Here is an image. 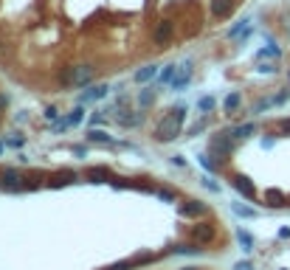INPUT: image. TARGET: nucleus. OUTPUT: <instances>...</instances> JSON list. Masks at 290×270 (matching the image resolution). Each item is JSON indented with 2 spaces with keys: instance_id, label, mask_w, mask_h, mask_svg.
Segmentation results:
<instances>
[{
  "instance_id": "30",
  "label": "nucleus",
  "mask_w": 290,
  "mask_h": 270,
  "mask_svg": "<svg viewBox=\"0 0 290 270\" xmlns=\"http://www.w3.org/2000/svg\"><path fill=\"white\" fill-rule=\"evenodd\" d=\"M158 197L166 200V203H172V200H175V192H172V189H161V192H158Z\"/></svg>"
},
{
  "instance_id": "14",
  "label": "nucleus",
  "mask_w": 290,
  "mask_h": 270,
  "mask_svg": "<svg viewBox=\"0 0 290 270\" xmlns=\"http://www.w3.org/2000/svg\"><path fill=\"white\" fill-rule=\"evenodd\" d=\"M231 135H234V138H240V141H242V138H251V135H256V124H254V121H251V124H240V127L231 129Z\"/></svg>"
},
{
  "instance_id": "34",
  "label": "nucleus",
  "mask_w": 290,
  "mask_h": 270,
  "mask_svg": "<svg viewBox=\"0 0 290 270\" xmlns=\"http://www.w3.org/2000/svg\"><path fill=\"white\" fill-rule=\"evenodd\" d=\"M234 270H254V264H251V262H237V264H234Z\"/></svg>"
},
{
  "instance_id": "4",
  "label": "nucleus",
  "mask_w": 290,
  "mask_h": 270,
  "mask_svg": "<svg viewBox=\"0 0 290 270\" xmlns=\"http://www.w3.org/2000/svg\"><path fill=\"white\" fill-rule=\"evenodd\" d=\"M231 186H234V189H237V192H240L245 200H256V186H254V180H251V178H245V175H234V178H231Z\"/></svg>"
},
{
  "instance_id": "16",
  "label": "nucleus",
  "mask_w": 290,
  "mask_h": 270,
  "mask_svg": "<svg viewBox=\"0 0 290 270\" xmlns=\"http://www.w3.org/2000/svg\"><path fill=\"white\" fill-rule=\"evenodd\" d=\"M116 121H119L121 127H135V124L141 121V115H138V113H127V110H121V113L116 115Z\"/></svg>"
},
{
  "instance_id": "5",
  "label": "nucleus",
  "mask_w": 290,
  "mask_h": 270,
  "mask_svg": "<svg viewBox=\"0 0 290 270\" xmlns=\"http://www.w3.org/2000/svg\"><path fill=\"white\" fill-rule=\"evenodd\" d=\"M189 236L198 242V245H209V242L214 239V228L209 225V222H198V225L189 228Z\"/></svg>"
},
{
  "instance_id": "37",
  "label": "nucleus",
  "mask_w": 290,
  "mask_h": 270,
  "mask_svg": "<svg viewBox=\"0 0 290 270\" xmlns=\"http://www.w3.org/2000/svg\"><path fill=\"white\" fill-rule=\"evenodd\" d=\"M0 189H3V175H0Z\"/></svg>"
},
{
  "instance_id": "20",
  "label": "nucleus",
  "mask_w": 290,
  "mask_h": 270,
  "mask_svg": "<svg viewBox=\"0 0 290 270\" xmlns=\"http://www.w3.org/2000/svg\"><path fill=\"white\" fill-rule=\"evenodd\" d=\"M76 180V172H59L57 178L51 180V186H68V183H73Z\"/></svg>"
},
{
  "instance_id": "3",
  "label": "nucleus",
  "mask_w": 290,
  "mask_h": 270,
  "mask_svg": "<svg viewBox=\"0 0 290 270\" xmlns=\"http://www.w3.org/2000/svg\"><path fill=\"white\" fill-rule=\"evenodd\" d=\"M93 79L90 65H76V68H65L62 71V85L65 87H82Z\"/></svg>"
},
{
  "instance_id": "13",
  "label": "nucleus",
  "mask_w": 290,
  "mask_h": 270,
  "mask_svg": "<svg viewBox=\"0 0 290 270\" xmlns=\"http://www.w3.org/2000/svg\"><path fill=\"white\" fill-rule=\"evenodd\" d=\"M155 76H158V65H147V68H141V71L135 73V82H138V85H147V82H152Z\"/></svg>"
},
{
  "instance_id": "12",
  "label": "nucleus",
  "mask_w": 290,
  "mask_h": 270,
  "mask_svg": "<svg viewBox=\"0 0 290 270\" xmlns=\"http://www.w3.org/2000/svg\"><path fill=\"white\" fill-rule=\"evenodd\" d=\"M265 203H268L270 208H282V206H287V197H284L279 189H268V192H265Z\"/></svg>"
},
{
  "instance_id": "31",
  "label": "nucleus",
  "mask_w": 290,
  "mask_h": 270,
  "mask_svg": "<svg viewBox=\"0 0 290 270\" xmlns=\"http://www.w3.org/2000/svg\"><path fill=\"white\" fill-rule=\"evenodd\" d=\"M133 267V262H116V264H110L107 270H130Z\"/></svg>"
},
{
  "instance_id": "6",
  "label": "nucleus",
  "mask_w": 290,
  "mask_h": 270,
  "mask_svg": "<svg viewBox=\"0 0 290 270\" xmlns=\"http://www.w3.org/2000/svg\"><path fill=\"white\" fill-rule=\"evenodd\" d=\"M172 34H175V26H172L169 20H161L155 26V31H152V43H155V45H166L172 40Z\"/></svg>"
},
{
  "instance_id": "36",
  "label": "nucleus",
  "mask_w": 290,
  "mask_h": 270,
  "mask_svg": "<svg viewBox=\"0 0 290 270\" xmlns=\"http://www.w3.org/2000/svg\"><path fill=\"white\" fill-rule=\"evenodd\" d=\"M259 71H262V73H273L276 65H268V62H265V65H259Z\"/></svg>"
},
{
  "instance_id": "35",
  "label": "nucleus",
  "mask_w": 290,
  "mask_h": 270,
  "mask_svg": "<svg viewBox=\"0 0 290 270\" xmlns=\"http://www.w3.org/2000/svg\"><path fill=\"white\" fill-rule=\"evenodd\" d=\"M6 104H9V96H6V93H0V115H3V110H6Z\"/></svg>"
},
{
  "instance_id": "33",
  "label": "nucleus",
  "mask_w": 290,
  "mask_h": 270,
  "mask_svg": "<svg viewBox=\"0 0 290 270\" xmlns=\"http://www.w3.org/2000/svg\"><path fill=\"white\" fill-rule=\"evenodd\" d=\"M57 107H48V110H45V118H48V121H57Z\"/></svg>"
},
{
  "instance_id": "1",
  "label": "nucleus",
  "mask_w": 290,
  "mask_h": 270,
  "mask_svg": "<svg viewBox=\"0 0 290 270\" xmlns=\"http://www.w3.org/2000/svg\"><path fill=\"white\" fill-rule=\"evenodd\" d=\"M183 118H186V107L183 104L172 107V113L163 115V121L158 124L155 138L158 141H175L177 135H180V129H183Z\"/></svg>"
},
{
  "instance_id": "11",
  "label": "nucleus",
  "mask_w": 290,
  "mask_h": 270,
  "mask_svg": "<svg viewBox=\"0 0 290 270\" xmlns=\"http://www.w3.org/2000/svg\"><path fill=\"white\" fill-rule=\"evenodd\" d=\"M234 12V0H212V15L214 17H228Z\"/></svg>"
},
{
  "instance_id": "21",
  "label": "nucleus",
  "mask_w": 290,
  "mask_h": 270,
  "mask_svg": "<svg viewBox=\"0 0 290 270\" xmlns=\"http://www.w3.org/2000/svg\"><path fill=\"white\" fill-rule=\"evenodd\" d=\"M237 239H240V245H242V250H245V253H251V250H254V239H251V234H248V231H237Z\"/></svg>"
},
{
  "instance_id": "18",
  "label": "nucleus",
  "mask_w": 290,
  "mask_h": 270,
  "mask_svg": "<svg viewBox=\"0 0 290 270\" xmlns=\"http://www.w3.org/2000/svg\"><path fill=\"white\" fill-rule=\"evenodd\" d=\"M87 141H93V144H113V138H110L105 129H96V127H93L90 132H87Z\"/></svg>"
},
{
  "instance_id": "8",
  "label": "nucleus",
  "mask_w": 290,
  "mask_h": 270,
  "mask_svg": "<svg viewBox=\"0 0 290 270\" xmlns=\"http://www.w3.org/2000/svg\"><path fill=\"white\" fill-rule=\"evenodd\" d=\"M206 211H209V208H206V203H200V200H186L183 206H180L183 217H203Z\"/></svg>"
},
{
  "instance_id": "27",
  "label": "nucleus",
  "mask_w": 290,
  "mask_h": 270,
  "mask_svg": "<svg viewBox=\"0 0 290 270\" xmlns=\"http://www.w3.org/2000/svg\"><path fill=\"white\" fill-rule=\"evenodd\" d=\"M234 214H240V217H254V208H248V206H240V203H234Z\"/></svg>"
},
{
  "instance_id": "9",
  "label": "nucleus",
  "mask_w": 290,
  "mask_h": 270,
  "mask_svg": "<svg viewBox=\"0 0 290 270\" xmlns=\"http://www.w3.org/2000/svg\"><path fill=\"white\" fill-rule=\"evenodd\" d=\"M189 79H191V65L186 62V65L177 68V76L172 79V87H175V90H183V87L189 85Z\"/></svg>"
},
{
  "instance_id": "28",
  "label": "nucleus",
  "mask_w": 290,
  "mask_h": 270,
  "mask_svg": "<svg viewBox=\"0 0 290 270\" xmlns=\"http://www.w3.org/2000/svg\"><path fill=\"white\" fill-rule=\"evenodd\" d=\"M175 253H200V248H198V242L195 245H177Z\"/></svg>"
},
{
  "instance_id": "22",
  "label": "nucleus",
  "mask_w": 290,
  "mask_h": 270,
  "mask_svg": "<svg viewBox=\"0 0 290 270\" xmlns=\"http://www.w3.org/2000/svg\"><path fill=\"white\" fill-rule=\"evenodd\" d=\"M85 118V110H82V107H76V110H73V113H68V118H65V124H71V127H76L79 121Z\"/></svg>"
},
{
  "instance_id": "15",
  "label": "nucleus",
  "mask_w": 290,
  "mask_h": 270,
  "mask_svg": "<svg viewBox=\"0 0 290 270\" xmlns=\"http://www.w3.org/2000/svg\"><path fill=\"white\" fill-rule=\"evenodd\" d=\"M240 104H242V96H240V93H228L226 101H223V107H226V113H228V115L237 113V110H240Z\"/></svg>"
},
{
  "instance_id": "24",
  "label": "nucleus",
  "mask_w": 290,
  "mask_h": 270,
  "mask_svg": "<svg viewBox=\"0 0 290 270\" xmlns=\"http://www.w3.org/2000/svg\"><path fill=\"white\" fill-rule=\"evenodd\" d=\"M251 29V20H240L237 26L231 29V37H240V34H245V31Z\"/></svg>"
},
{
  "instance_id": "19",
  "label": "nucleus",
  "mask_w": 290,
  "mask_h": 270,
  "mask_svg": "<svg viewBox=\"0 0 290 270\" xmlns=\"http://www.w3.org/2000/svg\"><path fill=\"white\" fill-rule=\"evenodd\" d=\"M87 180H90V183H107V180H110V172L107 169H87Z\"/></svg>"
},
{
  "instance_id": "23",
  "label": "nucleus",
  "mask_w": 290,
  "mask_h": 270,
  "mask_svg": "<svg viewBox=\"0 0 290 270\" xmlns=\"http://www.w3.org/2000/svg\"><path fill=\"white\" fill-rule=\"evenodd\" d=\"M265 57H279V48H276L273 43H268V48H262L259 54H256V59H265Z\"/></svg>"
},
{
  "instance_id": "38",
  "label": "nucleus",
  "mask_w": 290,
  "mask_h": 270,
  "mask_svg": "<svg viewBox=\"0 0 290 270\" xmlns=\"http://www.w3.org/2000/svg\"><path fill=\"white\" fill-rule=\"evenodd\" d=\"M186 270H195V267H186Z\"/></svg>"
},
{
  "instance_id": "29",
  "label": "nucleus",
  "mask_w": 290,
  "mask_h": 270,
  "mask_svg": "<svg viewBox=\"0 0 290 270\" xmlns=\"http://www.w3.org/2000/svg\"><path fill=\"white\" fill-rule=\"evenodd\" d=\"M212 158H214V155H212ZM212 158H209V155H200V166H203V169H209V172L217 169V164H214Z\"/></svg>"
},
{
  "instance_id": "25",
  "label": "nucleus",
  "mask_w": 290,
  "mask_h": 270,
  "mask_svg": "<svg viewBox=\"0 0 290 270\" xmlns=\"http://www.w3.org/2000/svg\"><path fill=\"white\" fill-rule=\"evenodd\" d=\"M152 101H155V93H152V90H144L141 96H138V104H141V107H149Z\"/></svg>"
},
{
  "instance_id": "17",
  "label": "nucleus",
  "mask_w": 290,
  "mask_h": 270,
  "mask_svg": "<svg viewBox=\"0 0 290 270\" xmlns=\"http://www.w3.org/2000/svg\"><path fill=\"white\" fill-rule=\"evenodd\" d=\"M175 73H177V65H163V71L158 73V82H161V85H172Z\"/></svg>"
},
{
  "instance_id": "7",
  "label": "nucleus",
  "mask_w": 290,
  "mask_h": 270,
  "mask_svg": "<svg viewBox=\"0 0 290 270\" xmlns=\"http://www.w3.org/2000/svg\"><path fill=\"white\" fill-rule=\"evenodd\" d=\"M3 189H6V192H20V189H26L20 172H17V169H6V172H3Z\"/></svg>"
},
{
  "instance_id": "10",
  "label": "nucleus",
  "mask_w": 290,
  "mask_h": 270,
  "mask_svg": "<svg viewBox=\"0 0 290 270\" xmlns=\"http://www.w3.org/2000/svg\"><path fill=\"white\" fill-rule=\"evenodd\" d=\"M107 90H110L107 85H90L85 93H82V101H99V99L107 96Z\"/></svg>"
},
{
  "instance_id": "2",
  "label": "nucleus",
  "mask_w": 290,
  "mask_h": 270,
  "mask_svg": "<svg viewBox=\"0 0 290 270\" xmlns=\"http://www.w3.org/2000/svg\"><path fill=\"white\" fill-rule=\"evenodd\" d=\"M231 152H234V135L231 132H217L209 138V155L226 161V158H231Z\"/></svg>"
},
{
  "instance_id": "26",
  "label": "nucleus",
  "mask_w": 290,
  "mask_h": 270,
  "mask_svg": "<svg viewBox=\"0 0 290 270\" xmlns=\"http://www.w3.org/2000/svg\"><path fill=\"white\" fill-rule=\"evenodd\" d=\"M198 107L203 110V113H212V110H214V99H212V96H203V99L198 101Z\"/></svg>"
},
{
  "instance_id": "32",
  "label": "nucleus",
  "mask_w": 290,
  "mask_h": 270,
  "mask_svg": "<svg viewBox=\"0 0 290 270\" xmlns=\"http://www.w3.org/2000/svg\"><path fill=\"white\" fill-rule=\"evenodd\" d=\"M203 129H206V121H198V124L189 129V135H198V132H203Z\"/></svg>"
}]
</instances>
